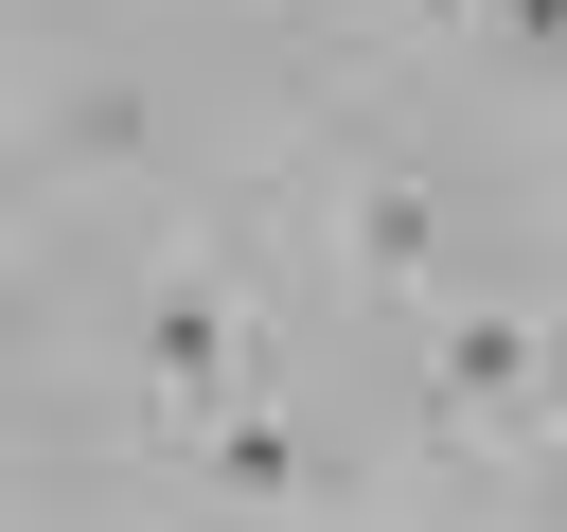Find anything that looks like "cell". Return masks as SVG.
<instances>
[{"mask_svg":"<svg viewBox=\"0 0 567 532\" xmlns=\"http://www.w3.org/2000/svg\"><path fill=\"white\" fill-rule=\"evenodd\" d=\"M142 408L159 426H230L248 408V301L230 284H159L142 301Z\"/></svg>","mask_w":567,"mask_h":532,"instance_id":"1","label":"cell"},{"mask_svg":"<svg viewBox=\"0 0 567 532\" xmlns=\"http://www.w3.org/2000/svg\"><path fill=\"white\" fill-rule=\"evenodd\" d=\"M496 35L514 53H567V0H496Z\"/></svg>","mask_w":567,"mask_h":532,"instance_id":"5","label":"cell"},{"mask_svg":"<svg viewBox=\"0 0 567 532\" xmlns=\"http://www.w3.org/2000/svg\"><path fill=\"white\" fill-rule=\"evenodd\" d=\"M337 266H354V284H425V177H354Z\"/></svg>","mask_w":567,"mask_h":532,"instance_id":"3","label":"cell"},{"mask_svg":"<svg viewBox=\"0 0 567 532\" xmlns=\"http://www.w3.org/2000/svg\"><path fill=\"white\" fill-rule=\"evenodd\" d=\"M443 426H461V443L549 426V337H532V319H461V337H443Z\"/></svg>","mask_w":567,"mask_h":532,"instance_id":"2","label":"cell"},{"mask_svg":"<svg viewBox=\"0 0 567 532\" xmlns=\"http://www.w3.org/2000/svg\"><path fill=\"white\" fill-rule=\"evenodd\" d=\"M213 479H230V497H301V443H284V408H230V426H213Z\"/></svg>","mask_w":567,"mask_h":532,"instance_id":"4","label":"cell"}]
</instances>
